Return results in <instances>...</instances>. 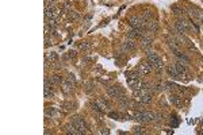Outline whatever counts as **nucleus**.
Segmentation results:
<instances>
[{
	"label": "nucleus",
	"mask_w": 203,
	"mask_h": 135,
	"mask_svg": "<svg viewBox=\"0 0 203 135\" xmlns=\"http://www.w3.org/2000/svg\"><path fill=\"white\" fill-rule=\"evenodd\" d=\"M148 61L152 64V66H153L154 70H157V72H161L162 70V62H161L160 57L157 56L156 53H153V51H148Z\"/></svg>",
	"instance_id": "1"
},
{
	"label": "nucleus",
	"mask_w": 203,
	"mask_h": 135,
	"mask_svg": "<svg viewBox=\"0 0 203 135\" xmlns=\"http://www.w3.org/2000/svg\"><path fill=\"white\" fill-rule=\"evenodd\" d=\"M70 123H72L73 126L77 128L78 135L87 134V124H85V120H84V119H81V118H78V116H76V118H73V120L70 122Z\"/></svg>",
	"instance_id": "2"
},
{
	"label": "nucleus",
	"mask_w": 203,
	"mask_h": 135,
	"mask_svg": "<svg viewBox=\"0 0 203 135\" xmlns=\"http://www.w3.org/2000/svg\"><path fill=\"white\" fill-rule=\"evenodd\" d=\"M134 119L138 122H146V123H149V122L154 120V113L148 112V111H140V112H137L134 115Z\"/></svg>",
	"instance_id": "3"
},
{
	"label": "nucleus",
	"mask_w": 203,
	"mask_h": 135,
	"mask_svg": "<svg viewBox=\"0 0 203 135\" xmlns=\"http://www.w3.org/2000/svg\"><path fill=\"white\" fill-rule=\"evenodd\" d=\"M107 93H108V96H110V97H114V99H119V97H122V96L125 94V91H123V88H122V86H119V85H112V86H110V88H108Z\"/></svg>",
	"instance_id": "4"
},
{
	"label": "nucleus",
	"mask_w": 203,
	"mask_h": 135,
	"mask_svg": "<svg viewBox=\"0 0 203 135\" xmlns=\"http://www.w3.org/2000/svg\"><path fill=\"white\" fill-rule=\"evenodd\" d=\"M175 27H176V30H177V32H180V34H184V32H187L189 30L188 22L183 20V19H177V20L175 22Z\"/></svg>",
	"instance_id": "5"
},
{
	"label": "nucleus",
	"mask_w": 203,
	"mask_h": 135,
	"mask_svg": "<svg viewBox=\"0 0 203 135\" xmlns=\"http://www.w3.org/2000/svg\"><path fill=\"white\" fill-rule=\"evenodd\" d=\"M152 37H149V34H143L142 37H141V46H142V49L145 51H149L150 50V47H152Z\"/></svg>",
	"instance_id": "6"
},
{
	"label": "nucleus",
	"mask_w": 203,
	"mask_h": 135,
	"mask_svg": "<svg viewBox=\"0 0 203 135\" xmlns=\"http://www.w3.org/2000/svg\"><path fill=\"white\" fill-rule=\"evenodd\" d=\"M127 84H129V86L133 89V91H135V89H141V88H143V86H146L145 84L141 81V78H127Z\"/></svg>",
	"instance_id": "7"
},
{
	"label": "nucleus",
	"mask_w": 203,
	"mask_h": 135,
	"mask_svg": "<svg viewBox=\"0 0 203 135\" xmlns=\"http://www.w3.org/2000/svg\"><path fill=\"white\" fill-rule=\"evenodd\" d=\"M175 68H176V70H177V73H179V76H188V70H187V66L184 65V62L183 61H177L175 64Z\"/></svg>",
	"instance_id": "8"
},
{
	"label": "nucleus",
	"mask_w": 203,
	"mask_h": 135,
	"mask_svg": "<svg viewBox=\"0 0 203 135\" xmlns=\"http://www.w3.org/2000/svg\"><path fill=\"white\" fill-rule=\"evenodd\" d=\"M152 70H153V66H152V64L150 62H142V64L140 65V73L141 74H149V73L152 72Z\"/></svg>",
	"instance_id": "9"
},
{
	"label": "nucleus",
	"mask_w": 203,
	"mask_h": 135,
	"mask_svg": "<svg viewBox=\"0 0 203 135\" xmlns=\"http://www.w3.org/2000/svg\"><path fill=\"white\" fill-rule=\"evenodd\" d=\"M61 85H62V86H61V88H62V91H64L66 94H69L70 92L73 91V88H75V84H73L72 81H69L68 78H66V80H64V81H62V84H61Z\"/></svg>",
	"instance_id": "10"
},
{
	"label": "nucleus",
	"mask_w": 203,
	"mask_h": 135,
	"mask_svg": "<svg viewBox=\"0 0 203 135\" xmlns=\"http://www.w3.org/2000/svg\"><path fill=\"white\" fill-rule=\"evenodd\" d=\"M145 23H146V30H148L149 32H156L157 30H158V23H157L154 19L145 22Z\"/></svg>",
	"instance_id": "11"
},
{
	"label": "nucleus",
	"mask_w": 203,
	"mask_h": 135,
	"mask_svg": "<svg viewBox=\"0 0 203 135\" xmlns=\"http://www.w3.org/2000/svg\"><path fill=\"white\" fill-rule=\"evenodd\" d=\"M143 34H145V32H143L142 30H137V28H131L127 31V37L131 38V39H134V38H140L141 39V37H142Z\"/></svg>",
	"instance_id": "12"
},
{
	"label": "nucleus",
	"mask_w": 203,
	"mask_h": 135,
	"mask_svg": "<svg viewBox=\"0 0 203 135\" xmlns=\"http://www.w3.org/2000/svg\"><path fill=\"white\" fill-rule=\"evenodd\" d=\"M169 100H171V103H172V104L176 105V107H181V104H183L180 94H171Z\"/></svg>",
	"instance_id": "13"
},
{
	"label": "nucleus",
	"mask_w": 203,
	"mask_h": 135,
	"mask_svg": "<svg viewBox=\"0 0 203 135\" xmlns=\"http://www.w3.org/2000/svg\"><path fill=\"white\" fill-rule=\"evenodd\" d=\"M57 115H58V112H57L56 108H53V107H48V108L45 110V116H46V118H51V119H54Z\"/></svg>",
	"instance_id": "14"
},
{
	"label": "nucleus",
	"mask_w": 203,
	"mask_h": 135,
	"mask_svg": "<svg viewBox=\"0 0 203 135\" xmlns=\"http://www.w3.org/2000/svg\"><path fill=\"white\" fill-rule=\"evenodd\" d=\"M65 131H66V134H70V135H78L77 128H76L72 123H69V124H66V126H65Z\"/></svg>",
	"instance_id": "15"
},
{
	"label": "nucleus",
	"mask_w": 203,
	"mask_h": 135,
	"mask_svg": "<svg viewBox=\"0 0 203 135\" xmlns=\"http://www.w3.org/2000/svg\"><path fill=\"white\" fill-rule=\"evenodd\" d=\"M134 49H135V43L133 42V40H126V42L123 43V50L127 51V53H129V51H133Z\"/></svg>",
	"instance_id": "16"
},
{
	"label": "nucleus",
	"mask_w": 203,
	"mask_h": 135,
	"mask_svg": "<svg viewBox=\"0 0 203 135\" xmlns=\"http://www.w3.org/2000/svg\"><path fill=\"white\" fill-rule=\"evenodd\" d=\"M50 82H51V85H53V86L60 85V84H62V77H61V76H58V74L51 76V77H50Z\"/></svg>",
	"instance_id": "17"
},
{
	"label": "nucleus",
	"mask_w": 203,
	"mask_h": 135,
	"mask_svg": "<svg viewBox=\"0 0 203 135\" xmlns=\"http://www.w3.org/2000/svg\"><path fill=\"white\" fill-rule=\"evenodd\" d=\"M43 94H45V97H51V96H54L53 86H50V85H45V89H43Z\"/></svg>",
	"instance_id": "18"
},
{
	"label": "nucleus",
	"mask_w": 203,
	"mask_h": 135,
	"mask_svg": "<svg viewBox=\"0 0 203 135\" xmlns=\"http://www.w3.org/2000/svg\"><path fill=\"white\" fill-rule=\"evenodd\" d=\"M61 108H62V111H65V112H69V111L73 110V103H70V101H64V103L61 104Z\"/></svg>",
	"instance_id": "19"
},
{
	"label": "nucleus",
	"mask_w": 203,
	"mask_h": 135,
	"mask_svg": "<svg viewBox=\"0 0 203 135\" xmlns=\"http://www.w3.org/2000/svg\"><path fill=\"white\" fill-rule=\"evenodd\" d=\"M142 19H143V20H145V22H148V20H152V19H153V12H152L150 10H145V11H143Z\"/></svg>",
	"instance_id": "20"
},
{
	"label": "nucleus",
	"mask_w": 203,
	"mask_h": 135,
	"mask_svg": "<svg viewBox=\"0 0 203 135\" xmlns=\"http://www.w3.org/2000/svg\"><path fill=\"white\" fill-rule=\"evenodd\" d=\"M168 73H169L172 77H180L177 70H176V68H175V65H169V66H168Z\"/></svg>",
	"instance_id": "21"
},
{
	"label": "nucleus",
	"mask_w": 203,
	"mask_h": 135,
	"mask_svg": "<svg viewBox=\"0 0 203 135\" xmlns=\"http://www.w3.org/2000/svg\"><path fill=\"white\" fill-rule=\"evenodd\" d=\"M78 14L76 12V11H69V12H68V19H69V20H76V19H78Z\"/></svg>",
	"instance_id": "22"
},
{
	"label": "nucleus",
	"mask_w": 203,
	"mask_h": 135,
	"mask_svg": "<svg viewBox=\"0 0 203 135\" xmlns=\"http://www.w3.org/2000/svg\"><path fill=\"white\" fill-rule=\"evenodd\" d=\"M46 58H48L51 64H54V62H57L58 57H57V53H50V54H48V56H46Z\"/></svg>",
	"instance_id": "23"
},
{
	"label": "nucleus",
	"mask_w": 203,
	"mask_h": 135,
	"mask_svg": "<svg viewBox=\"0 0 203 135\" xmlns=\"http://www.w3.org/2000/svg\"><path fill=\"white\" fill-rule=\"evenodd\" d=\"M133 134H145V128L141 126H135L133 127Z\"/></svg>",
	"instance_id": "24"
},
{
	"label": "nucleus",
	"mask_w": 203,
	"mask_h": 135,
	"mask_svg": "<svg viewBox=\"0 0 203 135\" xmlns=\"http://www.w3.org/2000/svg\"><path fill=\"white\" fill-rule=\"evenodd\" d=\"M172 10L176 15H184V10L180 7H177V5H172Z\"/></svg>",
	"instance_id": "25"
},
{
	"label": "nucleus",
	"mask_w": 203,
	"mask_h": 135,
	"mask_svg": "<svg viewBox=\"0 0 203 135\" xmlns=\"http://www.w3.org/2000/svg\"><path fill=\"white\" fill-rule=\"evenodd\" d=\"M80 49H81V50H88V49H91V45H89L88 42L80 43Z\"/></svg>",
	"instance_id": "26"
},
{
	"label": "nucleus",
	"mask_w": 203,
	"mask_h": 135,
	"mask_svg": "<svg viewBox=\"0 0 203 135\" xmlns=\"http://www.w3.org/2000/svg\"><path fill=\"white\" fill-rule=\"evenodd\" d=\"M68 80L72 81L73 84H76V77H75V74H73V73H69V74H68Z\"/></svg>",
	"instance_id": "27"
},
{
	"label": "nucleus",
	"mask_w": 203,
	"mask_h": 135,
	"mask_svg": "<svg viewBox=\"0 0 203 135\" xmlns=\"http://www.w3.org/2000/svg\"><path fill=\"white\" fill-rule=\"evenodd\" d=\"M162 89H164V88H162V85H161V84H157V85H154V91L161 92Z\"/></svg>",
	"instance_id": "28"
},
{
	"label": "nucleus",
	"mask_w": 203,
	"mask_h": 135,
	"mask_svg": "<svg viewBox=\"0 0 203 135\" xmlns=\"http://www.w3.org/2000/svg\"><path fill=\"white\" fill-rule=\"evenodd\" d=\"M108 115H110L111 118H115V119H119V118H121V115H119V113H115V112H110Z\"/></svg>",
	"instance_id": "29"
},
{
	"label": "nucleus",
	"mask_w": 203,
	"mask_h": 135,
	"mask_svg": "<svg viewBox=\"0 0 203 135\" xmlns=\"http://www.w3.org/2000/svg\"><path fill=\"white\" fill-rule=\"evenodd\" d=\"M108 132H110V131H108L107 128H106V130H102V134H108Z\"/></svg>",
	"instance_id": "30"
}]
</instances>
